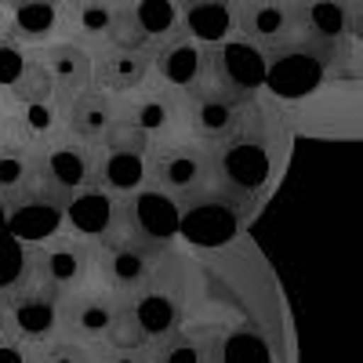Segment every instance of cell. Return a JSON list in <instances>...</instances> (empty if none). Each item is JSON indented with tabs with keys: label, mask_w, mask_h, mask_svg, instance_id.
<instances>
[{
	"label": "cell",
	"mask_w": 363,
	"mask_h": 363,
	"mask_svg": "<svg viewBox=\"0 0 363 363\" xmlns=\"http://www.w3.org/2000/svg\"><path fill=\"white\" fill-rule=\"evenodd\" d=\"M4 229H8V200L0 196V233H4Z\"/></svg>",
	"instance_id": "cell-40"
},
{
	"label": "cell",
	"mask_w": 363,
	"mask_h": 363,
	"mask_svg": "<svg viewBox=\"0 0 363 363\" xmlns=\"http://www.w3.org/2000/svg\"><path fill=\"white\" fill-rule=\"evenodd\" d=\"M215 178V149L200 138H167L149 153V182L174 193L178 200L211 186Z\"/></svg>",
	"instance_id": "cell-3"
},
{
	"label": "cell",
	"mask_w": 363,
	"mask_h": 363,
	"mask_svg": "<svg viewBox=\"0 0 363 363\" xmlns=\"http://www.w3.org/2000/svg\"><path fill=\"white\" fill-rule=\"evenodd\" d=\"M99 174V145H84L77 138H55L51 145L40 149V182L73 193L91 186Z\"/></svg>",
	"instance_id": "cell-19"
},
{
	"label": "cell",
	"mask_w": 363,
	"mask_h": 363,
	"mask_svg": "<svg viewBox=\"0 0 363 363\" xmlns=\"http://www.w3.org/2000/svg\"><path fill=\"white\" fill-rule=\"evenodd\" d=\"M160 258H164V251L128 236L124 229H116L113 236L99 240V272L95 277L109 291H116L120 298H131L135 291H142L149 280L157 277Z\"/></svg>",
	"instance_id": "cell-5"
},
{
	"label": "cell",
	"mask_w": 363,
	"mask_h": 363,
	"mask_svg": "<svg viewBox=\"0 0 363 363\" xmlns=\"http://www.w3.org/2000/svg\"><path fill=\"white\" fill-rule=\"evenodd\" d=\"M153 80V51L138 44H106L95 48V87L109 91V95L124 99L131 91L145 87Z\"/></svg>",
	"instance_id": "cell-17"
},
{
	"label": "cell",
	"mask_w": 363,
	"mask_h": 363,
	"mask_svg": "<svg viewBox=\"0 0 363 363\" xmlns=\"http://www.w3.org/2000/svg\"><path fill=\"white\" fill-rule=\"evenodd\" d=\"M33 356L40 363H95L91 345L80 342V338H69V335H58L44 345H33Z\"/></svg>",
	"instance_id": "cell-34"
},
{
	"label": "cell",
	"mask_w": 363,
	"mask_h": 363,
	"mask_svg": "<svg viewBox=\"0 0 363 363\" xmlns=\"http://www.w3.org/2000/svg\"><path fill=\"white\" fill-rule=\"evenodd\" d=\"M186 33L207 48L236 33V0H182Z\"/></svg>",
	"instance_id": "cell-28"
},
{
	"label": "cell",
	"mask_w": 363,
	"mask_h": 363,
	"mask_svg": "<svg viewBox=\"0 0 363 363\" xmlns=\"http://www.w3.org/2000/svg\"><path fill=\"white\" fill-rule=\"evenodd\" d=\"M186 33L182 22V0H128V33L124 44L160 48Z\"/></svg>",
	"instance_id": "cell-22"
},
{
	"label": "cell",
	"mask_w": 363,
	"mask_h": 363,
	"mask_svg": "<svg viewBox=\"0 0 363 363\" xmlns=\"http://www.w3.org/2000/svg\"><path fill=\"white\" fill-rule=\"evenodd\" d=\"M120 222H124V196L102 189L99 182L66 193V233L99 244L120 229Z\"/></svg>",
	"instance_id": "cell-16"
},
{
	"label": "cell",
	"mask_w": 363,
	"mask_h": 363,
	"mask_svg": "<svg viewBox=\"0 0 363 363\" xmlns=\"http://www.w3.org/2000/svg\"><path fill=\"white\" fill-rule=\"evenodd\" d=\"M124 306H128V298H120L106 284H99V287L84 284V287H77L62 298V330L69 338H80L87 345L106 342V335L120 320Z\"/></svg>",
	"instance_id": "cell-11"
},
{
	"label": "cell",
	"mask_w": 363,
	"mask_h": 363,
	"mask_svg": "<svg viewBox=\"0 0 363 363\" xmlns=\"http://www.w3.org/2000/svg\"><path fill=\"white\" fill-rule=\"evenodd\" d=\"M8 120H11V99L4 95V91H0V131L8 128Z\"/></svg>",
	"instance_id": "cell-38"
},
{
	"label": "cell",
	"mask_w": 363,
	"mask_h": 363,
	"mask_svg": "<svg viewBox=\"0 0 363 363\" xmlns=\"http://www.w3.org/2000/svg\"><path fill=\"white\" fill-rule=\"evenodd\" d=\"M99 272V244L77 233H55L37 244V280L58 287L62 294L91 284Z\"/></svg>",
	"instance_id": "cell-7"
},
{
	"label": "cell",
	"mask_w": 363,
	"mask_h": 363,
	"mask_svg": "<svg viewBox=\"0 0 363 363\" xmlns=\"http://www.w3.org/2000/svg\"><path fill=\"white\" fill-rule=\"evenodd\" d=\"M62 291L44 284V280H33L26 284L22 291L8 294V335H15L18 342L26 345H44L62 330Z\"/></svg>",
	"instance_id": "cell-9"
},
{
	"label": "cell",
	"mask_w": 363,
	"mask_h": 363,
	"mask_svg": "<svg viewBox=\"0 0 363 363\" xmlns=\"http://www.w3.org/2000/svg\"><path fill=\"white\" fill-rule=\"evenodd\" d=\"M91 352H95V363H153V345H145V349H124V345L95 342V345H91Z\"/></svg>",
	"instance_id": "cell-36"
},
{
	"label": "cell",
	"mask_w": 363,
	"mask_h": 363,
	"mask_svg": "<svg viewBox=\"0 0 363 363\" xmlns=\"http://www.w3.org/2000/svg\"><path fill=\"white\" fill-rule=\"evenodd\" d=\"M244 215H247V193H240L215 178L211 186L182 196L178 236H186L196 247H218L240 233Z\"/></svg>",
	"instance_id": "cell-2"
},
{
	"label": "cell",
	"mask_w": 363,
	"mask_h": 363,
	"mask_svg": "<svg viewBox=\"0 0 363 363\" xmlns=\"http://www.w3.org/2000/svg\"><path fill=\"white\" fill-rule=\"evenodd\" d=\"M178 225H182V200L174 193L145 182L142 189L124 196V222H120V229L142 240V244L167 251L171 240L178 236Z\"/></svg>",
	"instance_id": "cell-8"
},
{
	"label": "cell",
	"mask_w": 363,
	"mask_h": 363,
	"mask_svg": "<svg viewBox=\"0 0 363 363\" xmlns=\"http://www.w3.org/2000/svg\"><path fill=\"white\" fill-rule=\"evenodd\" d=\"M4 22H8V8H4V0H0V33H4Z\"/></svg>",
	"instance_id": "cell-41"
},
{
	"label": "cell",
	"mask_w": 363,
	"mask_h": 363,
	"mask_svg": "<svg viewBox=\"0 0 363 363\" xmlns=\"http://www.w3.org/2000/svg\"><path fill=\"white\" fill-rule=\"evenodd\" d=\"M211 80H218L244 99H255L265 87V48L244 33L225 37L211 48Z\"/></svg>",
	"instance_id": "cell-13"
},
{
	"label": "cell",
	"mask_w": 363,
	"mask_h": 363,
	"mask_svg": "<svg viewBox=\"0 0 363 363\" xmlns=\"http://www.w3.org/2000/svg\"><path fill=\"white\" fill-rule=\"evenodd\" d=\"M211 73V48L182 33L160 48H153V77L174 91H193Z\"/></svg>",
	"instance_id": "cell-20"
},
{
	"label": "cell",
	"mask_w": 363,
	"mask_h": 363,
	"mask_svg": "<svg viewBox=\"0 0 363 363\" xmlns=\"http://www.w3.org/2000/svg\"><path fill=\"white\" fill-rule=\"evenodd\" d=\"M327 73V44L309 40H277L265 48V87L280 99H306L320 87Z\"/></svg>",
	"instance_id": "cell-4"
},
{
	"label": "cell",
	"mask_w": 363,
	"mask_h": 363,
	"mask_svg": "<svg viewBox=\"0 0 363 363\" xmlns=\"http://www.w3.org/2000/svg\"><path fill=\"white\" fill-rule=\"evenodd\" d=\"M356 33L363 37V8H359V15H356Z\"/></svg>",
	"instance_id": "cell-42"
},
{
	"label": "cell",
	"mask_w": 363,
	"mask_h": 363,
	"mask_svg": "<svg viewBox=\"0 0 363 363\" xmlns=\"http://www.w3.org/2000/svg\"><path fill=\"white\" fill-rule=\"evenodd\" d=\"M301 22H306L309 37L323 40V44H335L345 29H349V8L345 0H306L298 8Z\"/></svg>",
	"instance_id": "cell-31"
},
{
	"label": "cell",
	"mask_w": 363,
	"mask_h": 363,
	"mask_svg": "<svg viewBox=\"0 0 363 363\" xmlns=\"http://www.w3.org/2000/svg\"><path fill=\"white\" fill-rule=\"evenodd\" d=\"M116 116H120L116 95L91 84V87L77 91L73 99H66V135L84 145H102L109 128L116 124Z\"/></svg>",
	"instance_id": "cell-21"
},
{
	"label": "cell",
	"mask_w": 363,
	"mask_h": 363,
	"mask_svg": "<svg viewBox=\"0 0 363 363\" xmlns=\"http://www.w3.org/2000/svg\"><path fill=\"white\" fill-rule=\"evenodd\" d=\"M0 363H33V345L18 342L15 335H0Z\"/></svg>",
	"instance_id": "cell-37"
},
{
	"label": "cell",
	"mask_w": 363,
	"mask_h": 363,
	"mask_svg": "<svg viewBox=\"0 0 363 363\" xmlns=\"http://www.w3.org/2000/svg\"><path fill=\"white\" fill-rule=\"evenodd\" d=\"M211 345H215V338L207 335L174 330L171 338L153 345V363H211Z\"/></svg>",
	"instance_id": "cell-33"
},
{
	"label": "cell",
	"mask_w": 363,
	"mask_h": 363,
	"mask_svg": "<svg viewBox=\"0 0 363 363\" xmlns=\"http://www.w3.org/2000/svg\"><path fill=\"white\" fill-rule=\"evenodd\" d=\"M128 33V0H66V33L91 51L120 44Z\"/></svg>",
	"instance_id": "cell-15"
},
{
	"label": "cell",
	"mask_w": 363,
	"mask_h": 363,
	"mask_svg": "<svg viewBox=\"0 0 363 363\" xmlns=\"http://www.w3.org/2000/svg\"><path fill=\"white\" fill-rule=\"evenodd\" d=\"M4 330H8V298L0 294V335H4Z\"/></svg>",
	"instance_id": "cell-39"
},
{
	"label": "cell",
	"mask_w": 363,
	"mask_h": 363,
	"mask_svg": "<svg viewBox=\"0 0 363 363\" xmlns=\"http://www.w3.org/2000/svg\"><path fill=\"white\" fill-rule=\"evenodd\" d=\"M128 313H131L135 323L142 327V335L149 338V345L171 338L174 330H182V323H186L182 291H178L174 280H164L160 269H157V277L149 280L142 291H135V294L128 298Z\"/></svg>",
	"instance_id": "cell-14"
},
{
	"label": "cell",
	"mask_w": 363,
	"mask_h": 363,
	"mask_svg": "<svg viewBox=\"0 0 363 363\" xmlns=\"http://www.w3.org/2000/svg\"><path fill=\"white\" fill-rule=\"evenodd\" d=\"M66 229V193L37 182L26 193L8 200V233H15L26 244H40Z\"/></svg>",
	"instance_id": "cell-12"
},
{
	"label": "cell",
	"mask_w": 363,
	"mask_h": 363,
	"mask_svg": "<svg viewBox=\"0 0 363 363\" xmlns=\"http://www.w3.org/2000/svg\"><path fill=\"white\" fill-rule=\"evenodd\" d=\"M95 182L116 196L142 189L149 182V153H142V149H120V145H99Z\"/></svg>",
	"instance_id": "cell-27"
},
{
	"label": "cell",
	"mask_w": 363,
	"mask_h": 363,
	"mask_svg": "<svg viewBox=\"0 0 363 363\" xmlns=\"http://www.w3.org/2000/svg\"><path fill=\"white\" fill-rule=\"evenodd\" d=\"M186 113H189L193 138H200L207 145H218L222 138H229L240 124H244V116L251 113V99L222 87L207 73L193 91H186Z\"/></svg>",
	"instance_id": "cell-6"
},
{
	"label": "cell",
	"mask_w": 363,
	"mask_h": 363,
	"mask_svg": "<svg viewBox=\"0 0 363 363\" xmlns=\"http://www.w3.org/2000/svg\"><path fill=\"white\" fill-rule=\"evenodd\" d=\"M8 128H15L26 142H33L37 149H44V145H51L55 138L66 135V102L55 99V95L11 102Z\"/></svg>",
	"instance_id": "cell-26"
},
{
	"label": "cell",
	"mask_w": 363,
	"mask_h": 363,
	"mask_svg": "<svg viewBox=\"0 0 363 363\" xmlns=\"http://www.w3.org/2000/svg\"><path fill=\"white\" fill-rule=\"evenodd\" d=\"M211 363H272V349L265 335L251 327H233L211 345Z\"/></svg>",
	"instance_id": "cell-30"
},
{
	"label": "cell",
	"mask_w": 363,
	"mask_h": 363,
	"mask_svg": "<svg viewBox=\"0 0 363 363\" xmlns=\"http://www.w3.org/2000/svg\"><path fill=\"white\" fill-rule=\"evenodd\" d=\"M106 345H124V349H145L149 345V338L142 335V327L135 323L128 306H124V313H120V320L113 323V330L106 335Z\"/></svg>",
	"instance_id": "cell-35"
},
{
	"label": "cell",
	"mask_w": 363,
	"mask_h": 363,
	"mask_svg": "<svg viewBox=\"0 0 363 363\" xmlns=\"http://www.w3.org/2000/svg\"><path fill=\"white\" fill-rule=\"evenodd\" d=\"M37 48L33 44H22L11 33H0V91L11 99V91L37 69Z\"/></svg>",
	"instance_id": "cell-32"
},
{
	"label": "cell",
	"mask_w": 363,
	"mask_h": 363,
	"mask_svg": "<svg viewBox=\"0 0 363 363\" xmlns=\"http://www.w3.org/2000/svg\"><path fill=\"white\" fill-rule=\"evenodd\" d=\"M298 18L301 15L294 0H236V33L251 37L262 48L287 40Z\"/></svg>",
	"instance_id": "cell-24"
},
{
	"label": "cell",
	"mask_w": 363,
	"mask_h": 363,
	"mask_svg": "<svg viewBox=\"0 0 363 363\" xmlns=\"http://www.w3.org/2000/svg\"><path fill=\"white\" fill-rule=\"evenodd\" d=\"M37 58H40L44 73L51 77L55 99H62V102L73 99L77 91L91 87V80H95V51L73 37H55V40L40 44Z\"/></svg>",
	"instance_id": "cell-18"
},
{
	"label": "cell",
	"mask_w": 363,
	"mask_h": 363,
	"mask_svg": "<svg viewBox=\"0 0 363 363\" xmlns=\"http://www.w3.org/2000/svg\"><path fill=\"white\" fill-rule=\"evenodd\" d=\"M33 363H40V359H37V356H33Z\"/></svg>",
	"instance_id": "cell-43"
},
{
	"label": "cell",
	"mask_w": 363,
	"mask_h": 363,
	"mask_svg": "<svg viewBox=\"0 0 363 363\" xmlns=\"http://www.w3.org/2000/svg\"><path fill=\"white\" fill-rule=\"evenodd\" d=\"M8 22L4 33L22 44H48L66 33V0H4Z\"/></svg>",
	"instance_id": "cell-23"
},
{
	"label": "cell",
	"mask_w": 363,
	"mask_h": 363,
	"mask_svg": "<svg viewBox=\"0 0 363 363\" xmlns=\"http://www.w3.org/2000/svg\"><path fill=\"white\" fill-rule=\"evenodd\" d=\"M120 113H124L131 124H138L153 142H167L174 138L182 128H189V113H186V91H174L167 84H153L131 91V95L120 99Z\"/></svg>",
	"instance_id": "cell-10"
},
{
	"label": "cell",
	"mask_w": 363,
	"mask_h": 363,
	"mask_svg": "<svg viewBox=\"0 0 363 363\" xmlns=\"http://www.w3.org/2000/svg\"><path fill=\"white\" fill-rule=\"evenodd\" d=\"M37 280V244H26L15 233H0V294H15Z\"/></svg>",
	"instance_id": "cell-29"
},
{
	"label": "cell",
	"mask_w": 363,
	"mask_h": 363,
	"mask_svg": "<svg viewBox=\"0 0 363 363\" xmlns=\"http://www.w3.org/2000/svg\"><path fill=\"white\" fill-rule=\"evenodd\" d=\"M40 182V149L15 128L0 131V196L11 200Z\"/></svg>",
	"instance_id": "cell-25"
},
{
	"label": "cell",
	"mask_w": 363,
	"mask_h": 363,
	"mask_svg": "<svg viewBox=\"0 0 363 363\" xmlns=\"http://www.w3.org/2000/svg\"><path fill=\"white\" fill-rule=\"evenodd\" d=\"M211 149H215L218 182H225V186H233L240 193H258L272 178L277 138H272V128L265 124V116L258 109H251L244 116V124Z\"/></svg>",
	"instance_id": "cell-1"
}]
</instances>
